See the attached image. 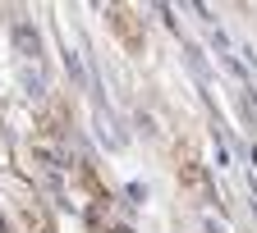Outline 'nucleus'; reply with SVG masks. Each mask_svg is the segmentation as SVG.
<instances>
[{
	"label": "nucleus",
	"instance_id": "nucleus-2",
	"mask_svg": "<svg viewBox=\"0 0 257 233\" xmlns=\"http://www.w3.org/2000/svg\"><path fill=\"white\" fill-rule=\"evenodd\" d=\"M14 46L28 64H42V32L32 28V23H14Z\"/></svg>",
	"mask_w": 257,
	"mask_h": 233
},
{
	"label": "nucleus",
	"instance_id": "nucleus-4",
	"mask_svg": "<svg viewBox=\"0 0 257 233\" xmlns=\"http://www.w3.org/2000/svg\"><path fill=\"white\" fill-rule=\"evenodd\" d=\"M23 87L32 92V96H46V74H42V64H23Z\"/></svg>",
	"mask_w": 257,
	"mask_h": 233
},
{
	"label": "nucleus",
	"instance_id": "nucleus-3",
	"mask_svg": "<svg viewBox=\"0 0 257 233\" xmlns=\"http://www.w3.org/2000/svg\"><path fill=\"white\" fill-rule=\"evenodd\" d=\"M184 60H188V74L198 78L202 87H211V69H207V60H202V50H198V46H184Z\"/></svg>",
	"mask_w": 257,
	"mask_h": 233
},
{
	"label": "nucleus",
	"instance_id": "nucleus-1",
	"mask_svg": "<svg viewBox=\"0 0 257 233\" xmlns=\"http://www.w3.org/2000/svg\"><path fill=\"white\" fill-rule=\"evenodd\" d=\"M92 124H96V138H101L106 142V151H124V132H119V119L110 114V106H101V101H96V110H92Z\"/></svg>",
	"mask_w": 257,
	"mask_h": 233
},
{
	"label": "nucleus",
	"instance_id": "nucleus-6",
	"mask_svg": "<svg viewBox=\"0 0 257 233\" xmlns=\"http://www.w3.org/2000/svg\"><path fill=\"white\" fill-rule=\"evenodd\" d=\"M0 233H10V224H5V220H0Z\"/></svg>",
	"mask_w": 257,
	"mask_h": 233
},
{
	"label": "nucleus",
	"instance_id": "nucleus-5",
	"mask_svg": "<svg viewBox=\"0 0 257 233\" xmlns=\"http://www.w3.org/2000/svg\"><path fill=\"white\" fill-rule=\"evenodd\" d=\"M64 69H69V78H74V82H83V64H78V55H74L69 46H64Z\"/></svg>",
	"mask_w": 257,
	"mask_h": 233
}]
</instances>
